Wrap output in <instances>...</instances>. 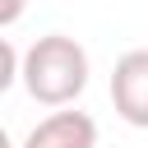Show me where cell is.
<instances>
[{"mask_svg": "<svg viewBox=\"0 0 148 148\" xmlns=\"http://www.w3.org/2000/svg\"><path fill=\"white\" fill-rule=\"evenodd\" d=\"M88 74H92L88 69V51L74 37H65V32L37 37L23 51V69H18L28 97L42 102V106H69L88 88Z\"/></svg>", "mask_w": 148, "mask_h": 148, "instance_id": "6da1fadb", "label": "cell"}, {"mask_svg": "<svg viewBox=\"0 0 148 148\" xmlns=\"http://www.w3.org/2000/svg\"><path fill=\"white\" fill-rule=\"evenodd\" d=\"M111 106L125 125L148 130V46H134L111 69Z\"/></svg>", "mask_w": 148, "mask_h": 148, "instance_id": "7a4b0ae2", "label": "cell"}, {"mask_svg": "<svg viewBox=\"0 0 148 148\" xmlns=\"http://www.w3.org/2000/svg\"><path fill=\"white\" fill-rule=\"evenodd\" d=\"M18 69H23V56L9 46V37H0V92H9V88H14Z\"/></svg>", "mask_w": 148, "mask_h": 148, "instance_id": "277c9868", "label": "cell"}, {"mask_svg": "<svg viewBox=\"0 0 148 148\" xmlns=\"http://www.w3.org/2000/svg\"><path fill=\"white\" fill-rule=\"evenodd\" d=\"M23 9H28V0H0V28L18 23V18H23Z\"/></svg>", "mask_w": 148, "mask_h": 148, "instance_id": "5b68a950", "label": "cell"}, {"mask_svg": "<svg viewBox=\"0 0 148 148\" xmlns=\"http://www.w3.org/2000/svg\"><path fill=\"white\" fill-rule=\"evenodd\" d=\"M23 148H97V120L88 111H74V102H69V106L51 111L46 120H37L23 139Z\"/></svg>", "mask_w": 148, "mask_h": 148, "instance_id": "3957f363", "label": "cell"}, {"mask_svg": "<svg viewBox=\"0 0 148 148\" xmlns=\"http://www.w3.org/2000/svg\"><path fill=\"white\" fill-rule=\"evenodd\" d=\"M0 148H14V143H9V134H5V130H0Z\"/></svg>", "mask_w": 148, "mask_h": 148, "instance_id": "8992f818", "label": "cell"}]
</instances>
